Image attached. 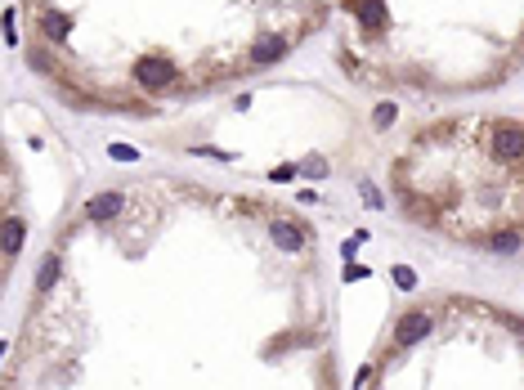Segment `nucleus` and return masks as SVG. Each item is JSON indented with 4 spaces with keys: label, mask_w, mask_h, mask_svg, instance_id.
<instances>
[{
    "label": "nucleus",
    "mask_w": 524,
    "mask_h": 390,
    "mask_svg": "<svg viewBox=\"0 0 524 390\" xmlns=\"http://www.w3.org/2000/svg\"><path fill=\"white\" fill-rule=\"evenodd\" d=\"M489 144H493L497 162H524V126L520 121H493Z\"/></svg>",
    "instance_id": "nucleus-1"
},
{
    "label": "nucleus",
    "mask_w": 524,
    "mask_h": 390,
    "mask_svg": "<svg viewBox=\"0 0 524 390\" xmlns=\"http://www.w3.org/2000/svg\"><path fill=\"white\" fill-rule=\"evenodd\" d=\"M426 332H430V314H426V310H408L404 319L395 323V341H399V346H417V341H426Z\"/></svg>",
    "instance_id": "nucleus-2"
},
{
    "label": "nucleus",
    "mask_w": 524,
    "mask_h": 390,
    "mask_svg": "<svg viewBox=\"0 0 524 390\" xmlns=\"http://www.w3.org/2000/svg\"><path fill=\"white\" fill-rule=\"evenodd\" d=\"M135 77H139V85H153V90H162V85H170L175 81V63H166V58H139L135 63Z\"/></svg>",
    "instance_id": "nucleus-3"
},
{
    "label": "nucleus",
    "mask_w": 524,
    "mask_h": 390,
    "mask_svg": "<svg viewBox=\"0 0 524 390\" xmlns=\"http://www.w3.org/2000/svg\"><path fill=\"white\" fill-rule=\"evenodd\" d=\"M121 211V193L117 189H108V193H94L90 202H85V215H90L94 225H103V220H113V215Z\"/></svg>",
    "instance_id": "nucleus-4"
},
{
    "label": "nucleus",
    "mask_w": 524,
    "mask_h": 390,
    "mask_svg": "<svg viewBox=\"0 0 524 390\" xmlns=\"http://www.w3.org/2000/svg\"><path fill=\"white\" fill-rule=\"evenodd\" d=\"M269 234H274V242L283 251H300L305 247V225H296V220H274Z\"/></svg>",
    "instance_id": "nucleus-5"
},
{
    "label": "nucleus",
    "mask_w": 524,
    "mask_h": 390,
    "mask_svg": "<svg viewBox=\"0 0 524 390\" xmlns=\"http://www.w3.org/2000/svg\"><path fill=\"white\" fill-rule=\"evenodd\" d=\"M287 54V41L283 36H260V41H255V50H251V63H278V58Z\"/></svg>",
    "instance_id": "nucleus-6"
},
{
    "label": "nucleus",
    "mask_w": 524,
    "mask_h": 390,
    "mask_svg": "<svg viewBox=\"0 0 524 390\" xmlns=\"http://www.w3.org/2000/svg\"><path fill=\"white\" fill-rule=\"evenodd\" d=\"M23 234H27L23 215H14V211H9V215H5V256H9V260L18 256V247H23Z\"/></svg>",
    "instance_id": "nucleus-7"
},
{
    "label": "nucleus",
    "mask_w": 524,
    "mask_h": 390,
    "mask_svg": "<svg viewBox=\"0 0 524 390\" xmlns=\"http://www.w3.org/2000/svg\"><path fill=\"white\" fill-rule=\"evenodd\" d=\"M41 27L50 32L54 41H68V32H72V18H63V14H58V9H50V14L41 18Z\"/></svg>",
    "instance_id": "nucleus-8"
},
{
    "label": "nucleus",
    "mask_w": 524,
    "mask_h": 390,
    "mask_svg": "<svg viewBox=\"0 0 524 390\" xmlns=\"http://www.w3.org/2000/svg\"><path fill=\"white\" fill-rule=\"evenodd\" d=\"M58 270H63V260H58V256H45L41 274H36V291H50V287H54V278H58Z\"/></svg>",
    "instance_id": "nucleus-9"
},
{
    "label": "nucleus",
    "mask_w": 524,
    "mask_h": 390,
    "mask_svg": "<svg viewBox=\"0 0 524 390\" xmlns=\"http://www.w3.org/2000/svg\"><path fill=\"white\" fill-rule=\"evenodd\" d=\"M520 242H524V234H511V229H502V234H497L489 247H493L497 256H511V251H520Z\"/></svg>",
    "instance_id": "nucleus-10"
},
{
    "label": "nucleus",
    "mask_w": 524,
    "mask_h": 390,
    "mask_svg": "<svg viewBox=\"0 0 524 390\" xmlns=\"http://www.w3.org/2000/svg\"><path fill=\"white\" fill-rule=\"evenodd\" d=\"M395 117H399V108H395V103H376V113H372V126H376V130H385Z\"/></svg>",
    "instance_id": "nucleus-11"
},
{
    "label": "nucleus",
    "mask_w": 524,
    "mask_h": 390,
    "mask_svg": "<svg viewBox=\"0 0 524 390\" xmlns=\"http://www.w3.org/2000/svg\"><path fill=\"white\" fill-rule=\"evenodd\" d=\"M108 157H113V162H139V149H130V144H108Z\"/></svg>",
    "instance_id": "nucleus-12"
},
{
    "label": "nucleus",
    "mask_w": 524,
    "mask_h": 390,
    "mask_svg": "<svg viewBox=\"0 0 524 390\" xmlns=\"http://www.w3.org/2000/svg\"><path fill=\"white\" fill-rule=\"evenodd\" d=\"M359 9H363V23H368V27L381 23V0H359Z\"/></svg>",
    "instance_id": "nucleus-13"
},
{
    "label": "nucleus",
    "mask_w": 524,
    "mask_h": 390,
    "mask_svg": "<svg viewBox=\"0 0 524 390\" xmlns=\"http://www.w3.org/2000/svg\"><path fill=\"white\" fill-rule=\"evenodd\" d=\"M395 283L404 287V291H412V287H417V274H412L408 265H399V270H395Z\"/></svg>",
    "instance_id": "nucleus-14"
},
{
    "label": "nucleus",
    "mask_w": 524,
    "mask_h": 390,
    "mask_svg": "<svg viewBox=\"0 0 524 390\" xmlns=\"http://www.w3.org/2000/svg\"><path fill=\"white\" fill-rule=\"evenodd\" d=\"M363 202H368L372 211H381V206H385V198H381V193H376L372 184H363Z\"/></svg>",
    "instance_id": "nucleus-15"
},
{
    "label": "nucleus",
    "mask_w": 524,
    "mask_h": 390,
    "mask_svg": "<svg viewBox=\"0 0 524 390\" xmlns=\"http://www.w3.org/2000/svg\"><path fill=\"white\" fill-rule=\"evenodd\" d=\"M274 180H296V166H278V170H269Z\"/></svg>",
    "instance_id": "nucleus-16"
},
{
    "label": "nucleus",
    "mask_w": 524,
    "mask_h": 390,
    "mask_svg": "<svg viewBox=\"0 0 524 390\" xmlns=\"http://www.w3.org/2000/svg\"><path fill=\"white\" fill-rule=\"evenodd\" d=\"M305 175H327V162H305Z\"/></svg>",
    "instance_id": "nucleus-17"
},
{
    "label": "nucleus",
    "mask_w": 524,
    "mask_h": 390,
    "mask_svg": "<svg viewBox=\"0 0 524 390\" xmlns=\"http://www.w3.org/2000/svg\"><path fill=\"white\" fill-rule=\"evenodd\" d=\"M354 278H368V270H363V265H350V270H345V283H354Z\"/></svg>",
    "instance_id": "nucleus-18"
}]
</instances>
